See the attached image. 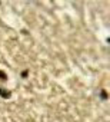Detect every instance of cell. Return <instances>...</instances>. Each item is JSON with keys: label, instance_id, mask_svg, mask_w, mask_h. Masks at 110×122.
I'll return each mask as SVG.
<instances>
[{"label": "cell", "instance_id": "cell-1", "mask_svg": "<svg viewBox=\"0 0 110 122\" xmlns=\"http://www.w3.org/2000/svg\"><path fill=\"white\" fill-rule=\"evenodd\" d=\"M0 96L5 98V99H9L12 98V92L9 89H5V88H0Z\"/></svg>", "mask_w": 110, "mask_h": 122}, {"label": "cell", "instance_id": "cell-2", "mask_svg": "<svg viewBox=\"0 0 110 122\" xmlns=\"http://www.w3.org/2000/svg\"><path fill=\"white\" fill-rule=\"evenodd\" d=\"M0 81H7V75L3 71H0Z\"/></svg>", "mask_w": 110, "mask_h": 122}, {"label": "cell", "instance_id": "cell-3", "mask_svg": "<svg viewBox=\"0 0 110 122\" xmlns=\"http://www.w3.org/2000/svg\"><path fill=\"white\" fill-rule=\"evenodd\" d=\"M101 99H107V93H106V91H104V89L101 91Z\"/></svg>", "mask_w": 110, "mask_h": 122}, {"label": "cell", "instance_id": "cell-4", "mask_svg": "<svg viewBox=\"0 0 110 122\" xmlns=\"http://www.w3.org/2000/svg\"><path fill=\"white\" fill-rule=\"evenodd\" d=\"M27 75H29V71H23L22 72V78H26Z\"/></svg>", "mask_w": 110, "mask_h": 122}]
</instances>
